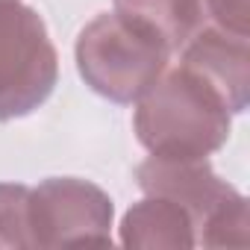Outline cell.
<instances>
[{
  "label": "cell",
  "instance_id": "obj_1",
  "mask_svg": "<svg viewBox=\"0 0 250 250\" xmlns=\"http://www.w3.org/2000/svg\"><path fill=\"white\" fill-rule=\"evenodd\" d=\"M133 130L153 156L206 159L227 145L232 112L197 74L177 65L136 100Z\"/></svg>",
  "mask_w": 250,
  "mask_h": 250
},
{
  "label": "cell",
  "instance_id": "obj_2",
  "mask_svg": "<svg viewBox=\"0 0 250 250\" xmlns=\"http://www.w3.org/2000/svg\"><path fill=\"white\" fill-rule=\"evenodd\" d=\"M74 59L80 77L94 94L127 106L136 103L168 68L171 50L150 30L112 9L100 12L80 30Z\"/></svg>",
  "mask_w": 250,
  "mask_h": 250
},
{
  "label": "cell",
  "instance_id": "obj_3",
  "mask_svg": "<svg viewBox=\"0 0 250 250\" xmlns=\"http://www.w3.org/2000/svg\"><path fill=\"white\" fill-rule=\"evenodd\" d=\"M136 183L145 194L180 203L197 229L203 247H244L247 244V197L221 180L206 159L147 156L136 168Z\"/></svg>",
  "mask_w": 250,
  "mask_h": 250
},
{
  "label": "cell",
  "instance_id": "obj_4",
  "mask_svg": "<svg viewBox=\"0 0 250 250\" xmlns=\"http://www.w3.org/2000/svg\"><path fill=\"white\" fill-rule=\"evenodd\" d=\"M56 80L59 53L44 18L21 0H0V124L33 115Z\"/></svg>",
  "mask_w": 250,
  "mask_h": 250
},
{
  "label": "cell",
  "instance_id": "obj_5",
  "mask_svg": "<svg viewBox=\"0 0 250 250\" xmlns=\"http://www.w3.org/2000/svg\"><path fill=\"white\" fill-rule=\"evenodd\" d=\"M27 218L33 247L112 244L115 203L88 180L50 177L30 188Z\"/></svg>",
  "mask_w": 250,
  "mask_h": 250
},
{
  "label": "cell",
  "instance_id": "obj_6",
  "mask_svg": "<svg viewBox=\"0 0 250 250\" xmlns=\"http://www.w3.org/2000/svg\"><path fill=\"white\" fill-rule=\"evenodd\" d=\"M180 65L197 74L232 115L247 109L250 91V44L247 36L224 33L218 27L197 30L180 47Z\"/></svg>",
  "mask_w": 250,
  "mask_h": 250
},
{
  "label": "cell",
  "instance_id": "obj_7",
  "mask_svg": "<svg viewBox=\"0 0 250 250\" xmlns=\"http://www.w3.org/2000/svg\"><path fill=\"white\" fill-rule=\"evenodd\" d=\"M118 232L124 247H168V250L197 247V229L191 215L180 203L156 194H147L145 200L133 203L124 212Z\"/></svg>",
  "mask_w": 250,
  "mask_h": 250
},
{
  "label": "cell",
  "instance_id": "obj_8",
  "mask_svg": "<svg viewBox=\"0 0 250 250\" xmlns=\"http://www.w3.org/2000/svg\"><path fill=\"white\" fill-rule=\"evenodd\" d=\"M115 12L150 30L171 56L206 24V12L200 0H115Z\"/></svg>",
  "mask_w": 250,
  "mask_h": 250
},
{
  "label": "cell",
  "instance_id": "obj_9",
  "mask_svg": "<svg viewBox=\"0 0 250 250\" xmlns=\"http://www.w3.org/2000/svg\"><path fill=\"white\" fill-rule=\"evenodd\" d=\"M27 200H30V186L0 183V250L33 247Z\"/></svg>",
  "mask_w": 250,
  "mask_h": 250
},
{
  "label": "cell",
  "instance_id": "obj_10",
  "mask_svg": "<svg viewBox=\"0 0 250 250\" xmlns=\"http://www.w3.org/2000/svg\"><path fill=\"white\" fill-rule=\"evenodd\" d=\"M203 12H206V24L218 27L224 33H235V36H247V0H200Z\"/></svg>",
  "mask_w": 250,
  "mask_h": 250
}]
</instances>
